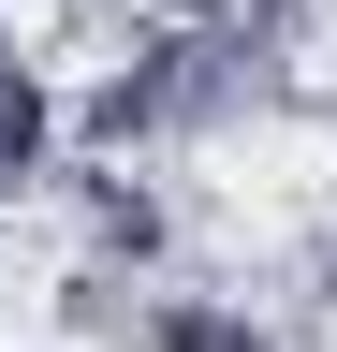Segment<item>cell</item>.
I'll use <instances>...</instances> for the list:
<instances>
[{
	"label": "cell",
	"mask_w": 337,
	"mask_h": 352,
	"mask_svg": "<svg viewBox=\"0 0 337 352\" xmlns=\"http://www.w3.org/2000/svg\"><path fill=\"white\" fill-rule=\"evenodd\" d=\"M59 118H73V103L45 88V59H15V30H0V206L59 162Z\"/></svg>",
	"instance_id": "3957f363"
},
{
	"label": "cell",
	"mask_w": 337,
	"mask_h": 352,
	"mask_svg": "<svg viewBox=\"0 0 337 352\" xmlns=\"http://www.w3.org/2000/svg\"><path fill=\"white\" fill-rule=\"evenodd\" d=\"M59 338H73V352H147V338H161V279L73 250V264H59Z\"/></svg>",
	"instance_id": "7a4b0ae2"
},
{
	"label": "cell",
	"mask_w": 337,
	"mask_h": 352,
	"mask_svg": "<svg viewBox=\"0 0 337 352\" xmlns=\"http://www.w3.org/2000/svg\"><path fill=\"white\" fill-rule=\"evenodd\" d=\"M73 250L176 279V191H161V176H132V162H89V176H73Z\"/></svg>",
	"instance_id": "6da1fadb"
}]
</instances>
